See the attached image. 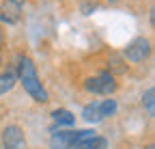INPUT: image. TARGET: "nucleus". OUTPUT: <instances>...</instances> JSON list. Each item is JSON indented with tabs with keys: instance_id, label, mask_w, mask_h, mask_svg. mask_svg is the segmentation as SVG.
<instances>
[{
	"instance_id": "nucleus-3",
	"label": "nucleus",
	"mask_w": 155,
	"mask_h": 149,
	"mask_svg": "<svg viewBox=\"0 0 155 149\" xmlns=\"http://www.w3.org/2000/svg\"><path fill=\"white\" fill-rule=\"evenodd\" d=\"M151 54V41L147 37H136L127 43V48L123 50V56L131 63H142L147 56Z\"/></svg>"
},
{
	"instance_id": "nucleus-17",
	"label": "nucleus",
	"mask_w": 155,
	"mask_h": 149,
	"mask_svg": "<svg viewBox=\"0 0 155 149\" xmlns=\"http://www.w3.org/2000/svg\"><path fill=\"white\" fill-rule=\"evenodd\" d=\"M0 46H2V30H0Z\"/></svg>"
},
{
	"instance_id": "nucleus-9",
	"label": "nucleus",
	"mask_w": 155,
	"mask_h": 149,
	"mask_svg": "<svg viewBox=\"0 0 155 149\" xmlns=\"http://www.w3.org/2000/svg\"><path fill=\"white\" fill-rule=\"evenodd\" d=\"M52 119H54L56 125H73L75 123V115L67 108H56L52 113Z\"/></svg>"
},
{
	"instance_id": "nucleus-18",
	"label": "nucleus",
	"mask_w": 155,
	"mask_h": 149,
	"mask_svg": "<svg viewBox=\"0 0 155 149\" xmlns=\"http://www.w3.org/2000/svg\"><path fill=\"white\" fill-rule=\"evenodd\" d=\"M108 2H116V0H108Z\"/></svg>"
},
{
	"instance_id": "nucleus-15",
	"label": "nucleus",
	"mask_w": 155,
	"mask_h": 149,
	"mask_svg": "<svg viewBox=\"0 0 155 149\" xmlns=\"http://www.w3.org/2000/svg\"><path fill=\"white\" fill-rule=\"evenodd\" d=\"M80 9H82V13H84V15H91V13L97 9V5H95V2H82V7H80Z\"/></svg>"
},
{
	"instance_id": "nucleus-7",
	"label": "nucleus",
	"mask_w": 155,
	"mask_h": 149,
	"mask_svg": "<svg viewBox=\"0 0 155 149\" xmlns=\"http://www.w3.org/2000/svg\"><path fill=\"white\" fill-rule=\"evenodd\" d=\"M15 82H17V73L13 69H5L0 73V95H7V93L15 86Z\"/></svg>"
},
{
	"instance_id": "nucleus-2",
	"label": "nucleus",
	"mask_w": 155,
	"mask_h": 149,
	"mask_svg": "<svg viewBox=\"0 0 155 149\" xmlns=\"http://www.w3.org/2000/svg\"><path fill=\"white\" fill-rule=\"evenodd\" d=\"M84 89L88 93H95V95H112V93L119 89V84H116L114 76H110L108 71H101V73H97V76L93 78H86L84 80Z\"/></svg>"
},
{
	"instance_id": "nucleus-14",
	"label": "nucleus",
	"mask_w": 155,
	"mask_h": 149,
	"mask_svg": "<svg viewBox=\"0 0 155 149\" xmlns=\"http://www.w3.org/2000/svg\"><path fill=\"white\" fill-rule=\"evenodd\" d=\"M99 108H101V115H104V119L106 117H112L114 113H116V100H104V102H99Z\"/></svg>"
},
{
	"instance_id": "nucleus-10",
	"label": "nucleus",
	"mask_w": 155,
	"mask_h": 149,
	"mask_svg": "<svg viewBox=\"0 0 155 149\" xmlns=\"http://www.w3.org/2000/svg\"><path fill=\"white\" fill-rule=\"evenodd\" d=\"M73 149H108V141L104 136H95V138H91V141H86L82 145L73 147Z\"/></svg>"
},
{
	"instance_id": "nucleus-12",
	"label": "nucleus",
	"mask_w": 155,
	"mask_h": 149,
	"mask_svg": "<svg viewBox=\"0 0 155 149\" xmlns=\"http://www.w3.org/2000/svg\"><path fill=\"white\" fill-rule=\"evenodd\" d=\"M95 136H97L95 130H75V136H73V147L82 145V143H86V141H91V138H95Z\"/></svg>"
},
{
	"instance_id": "nucleus-1",
	"label": "nucleus",
	"mask_w": 155,
	"mask_h": 149,
	"mask_svg": "<svg viewBox=\"0 0 155 149\" xmlns=\"http://www.w3.org/2000/svg\"><path fill=\"white\" fill-rule=\"evenodd\" d=\"M17 78H19V82H22L24 91L28 93L35 102H39V104L50 102V95H48L45 86L41 84V80H39V76H37V67H35L32 59H28V56H22V59H19Z\"/></svg>"
},
{
	"instance_id": "nucleus-5",
	"label": "nucleus",
	"mask_w": 155,
	"mask_h": 149,
	"mask_svg": "<svg viewBox=\"0 0 155 149\" xmlns=\"http://www.w3.org/2000/svg\"><path fill=\"white\" fill-rule=\"evenodd\" d=\"M2 147L5 149H28L26 138H24V130L11 123L2 130Z\"/></svg>"
},
{
	"instance_id": "nucleus-4",
	"label": "nucleus",
	"mask_w": 155,
	"mask_h": 149,
	"mask_svg": "<svg viewBox=\"0 0 155 149\" xmlns=\"http://www.w3.org/2000/svg\"><path fill=\"white\" fill-rule=\"evenodd\" d=\"M22 13H24V0H5L0 5V22L13 26L22 20Z\"/></svg>"
},
{
	"instance_id": "nucleus-8",
	"label": "nucleus",
	"mask_w": 155,
	"mask_h": 149,
	"mask_svg": "<svg viewBox=\"0 0 155 149\" xmlns=\"http://www.w3.org/2000/svg\"><path fill=\"white\" fill-rule=\"evenodd\" d=\"M82 117H84L88 123H99V121H104V115H101L99 102H93V104L84 106V110H82Z\"/></svg>"
},
{
	"instance_id": "nucleus-19",
	"label": "nucleus",
	"mask_w": 155,
	"mask_h": 149,
	"mask_svg": "<svg viewBox=\"0 0 155 149\" xmlns=\"http://www.w3.org/2000/svg\"><path fill=\"white\" fill-rule=\"evenodd\" d=\"M0 65H2V59H0Z\"/></svg>"
},
{
	"instance_id": "nucleus-6",
	"label": "nucleus",
	"mask_w": 155,
	"mask_h": 149,
	"mask_svg": "<svg viewBox=\"0 0 155 149\" xmlns=\"http://www.w3.org/2000/svg\"><path fill=\"white\" fill-rule=\"evenodd\" d=\"M73 130H58L50 136V149H73Z\"/></svg>"
},
{
	"instance_id": "nucleus-11",
	"label": "nucleus",
	"mask_w": 155,
	"mask_h": 149,
	"mask_svg": "<svg viewBox=\"0 0 155 149\" xmlns=\"http://www.w3.org/2000/svg\"><path fill=\"white\" fill-rule=\"evenodd\" d=\"M142 104H144V108H147V113L153 117V115H155V89H153V86H149V89L144 91Z\"/></svg>"
},
{
	"instance_id": "nucleus-16",
	"label": "nucleus",
	"mask_w": 155,
	"mask_h": 149,
	"mask_svg": "<svg viewBox=\"0 0 155 149\" xmlns=\"http://www.w3.org/2000/svg\"><path fill=\"white\" fill-rule=\"evenodd\" d=\"M144 149H155V145H153V143H149V145H147Z\"/></svg>"
},
{
	"instance_id": "nucleus-13",
	"label": "nucleus",
	"mask_w": 155,
	"mask_h": 149,
	"mask_svg": "<svg viewBox=\"0 0 155 149\" xmlns=\"http://www.w3.org/2000/svg\"><path fill=\"white\" fill-rule=\"evenodd\" d=\"M110 76H114V73H125L127 71V67H125V63H123V59L119 56V54H112V56H110Z\"/></svg>"
}]
</instances>
